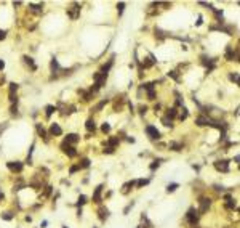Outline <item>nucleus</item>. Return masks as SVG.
Wrapping results in <instances>:
<instances>
[{
  "mask_svg": "<svg viewBox=\"0 0 240 228\" xmlns=\"http://www.w3.org/2000/svg\"><path fill=\"white\" fill-rule=\"evenodd\" d=\"M50 133H51V135H61L62 133V129L59 127L58 124H51V127H50Z\"/></svg>",
  "mask_w": 240,
  "mask_h": 228,
  "instance_id": "nucleus-12",
  "label": "nucleus"
},
{
  "mask_svg": "<svg viewBox=\"0 0 240 228\" xmlns=\"http://www.w3.org/2000/svg\"><path fill=\"white\" fill-rule=\"evenodd\" d=\"M230 79H232L235 84H239V74H237V73H232V74H230Z\"/></svg>",
  "mask_w": 240,
  "mask_h": 228,
  "instance_id": "nucleus-34",
  "label": "nucleus"
},
{
  "mask_svg": "<svg viewBox=\"0 0 240 228\" xmlns=\"http://www.w3.org/2000/svg\"><path fill=\"white\" fill-rule=\"evenodd\" d=\"M168 146H170V149H173V151H181V149H182V145H179V143H175V142H171Z\"/></svg>",
  "mask_w": 240,
  "mask_h": 228,
  "instance_id": "nucleus-18",
  "label": "nucleus"
},
{
  "mask_svg": "<svg viewBox=\"0 0 240 228\" xmlns=\"http://www.w3.org/2000/svg\"><path fill=\"white\" fill-rule=\"evenodd\" d=\"M178 187H179L178 183H170L167 187V191H168V193H173V191H176V188H178Z\"/></svg>",
  "mask_w": 240,
  "mask_h": 228,
  "instance_id": "nucleus-24",
  "label": "nucleus"
},
{
  "mask_svg": "<svg viewBox=\"0 0 240 228\" xmlns=\"http://www.w3.org/2000/svg\"><path fill=\"white\" fill-rule=\"evenodd\" d=\"M51 71H53V73H58V71H59V64H58V59H56V58L51 59Z\"/></svg>",
  "mask_w": 240,
  "mask_h": 228,
  "instance_id": "nucleus-21",
  "label": "nucleus"
},
{
  "mask_svg": "<svg viewBox=\"0 0 240 228\" xmlns=\"http://www.w3.org/2000/svg\"><path fill=\"white\" fill-rule=\"evenodd\" d=\"M215 167H216V170H219V172H229V162H227V161H216Z\"/></svg>",
  "mask_w": 240,
  "mask_h": 228,
  "instance_id": "nucleus-6",
  "label": "nucleus"
},
{
  "mask_svg": "<svg viewBox=\"0 0 240 228\" xmlns=\"http://www.w3.org/2000/svg\"><path fill=\"white\" fill-rule=\"evenodd\" d=\"M176 113H178V111H176V108H170V109H168V113H167V117L173 119L176 116Z\"/></svg>",
  "mask_w": 240,
  "mask_h": 228,
  "instance_id": "nucleus-22",
  "label": "nucleus"
},
{
  "mask_svg": "<svg viewBox=\"0 0 240 228\" xmlns=\"http://www.w3.org/2000/svg\"><path fill=\"white\" fill-rule=\"evenodd\" d=\"M45 109H47V117H50V116H51V114L56 111V108H55V106H51V104H48V106L45 108Z\"/></svg>",
  "mask_w": 240,
  "mask_h": 228,
  "instance_id": "nucleus-23",
  "label": "nucleus"
},
{
  "mask_svg": "<svg viewBox=\"0 0 240 228\" xmlns=\"http://www.w3.org/2000/svg\"><path fill=\"white\" fill-rule=\"evenodd\" d=\"M67 15L71 19H77V18L80 16V7L77 3H74L71 8H67Z\"/></svg>",
  "mask_w": 240,
  "mask_h": 228,
  "instance_id": "nucleus-2",
  "label": "nucleus"
},
{
  "mask_svg": "<svg viewBox=\"0 0 240 228\" xmlns=\"http://www.w3.org/2000/svg\"><path fill=\"white\" fill-rule=\"evenodd\" d=\"M186 117H187V109H186V108H184V109H182V113L179 114V119H181V121H184Z\"/></svg>",
  "mask_w": 240,
  "mask_h": 228,
  "instance_id": "nucleus-31",
  "label": "nucleus"
},
{
  "mask_svg": "<svg viewBox=\"0 0 240 228\" xmlns=\"http://www.w3.org/2000/svg\"><path fill=\"white\" fill-rule=\"evenodd\" d=\"M146 133H147L149 138H152V140H158L160 138V132H158L154 125H147V127H146Z\"/></svg>",
  "mask_w": 240,
  "mask_h": 228,
  "instance_id": "nucleus-3",
  "label": "nucleus"
},
{
  "mask_svg": "<svg viewBox=\"0 0 240 228\" xmlns=\"http://www.w3.org/2000/svg\"><path fill=\"white\" fill-rule=\"evenodd\" d=\"M149 183V180H144V178H141V180H138L136 182V185H138V188H141V187H144V185H147Z\"/></svg>",
  "mask_w": 240,
  "mask_h": 228,
  "instance_id": "nucleus-26",
  "label": "nucleus"
},
{
  "mask_svg": "<svg viewBox=\"0 0 240 228\" xmlns=\"http://www.w3.org/2000/svg\"><path fill=\"white\" fill-rule=\"evenodd\" d=\"M195 124L199 125V127H205V125H210V119L205 117V116H199V117L195 119Z\"/></svg>",
  "mask_w": 240,
  "mask_h": 228,
  "instance_id": "nucleus-7",
  "label": "nucleus"
},
{
  "mask_svg": "<svg viewBox=\"0 0 240 228\" xmlns=\"http://www.w3.org/2000/svg\"><path fill=\"white\" fill-rule=\"evenodd\" d=\"M168 76L173 77L175 80H179V77H178V74H176V71H170V73H168Z\"/></svg>",
  "mask_w": 240,
  "mask_h": 228,
  "instance_id": "nucleus-33",
  "label": "nucleus"
},
{
  "mask_svg": "<svg viewBox=\"0 0 240 228\" xmlns=\"http://www.w3.org/2000/svg\"><path fill=\"white\" fill-rule=\"evenodd\" d=\"M79 140H80V137L77 133H69L67 137H66V142L64 143H67V145H69V143H72V145H74V143H77Z\"/></svg>",
  "mask_w": 240,
  "mask_h": 228,
  "instance_id": "nucleus-10",
  "label": "nucleus"
},
{
  "mask_svg": "<svg viewBox=\"0 0 240 228\" xmlns=\"http://www.w3.org/2000/svg\"><path fill=\"white\" fill-rule=\"evenodd\" d=\"M186 218H187V222L191 225H195L197 220H199V211L195 207H191L187 211V214H186Z\"/></svg>",
  "mask_w": 240,
  "mask_h": 228,
  "instance_id": "nucleus-1",
  "label": "nucleus"
},
{
  "mask_svg": "<svg viewBox=\"0 0 240 228\" xmlns=\"http://www.w3.org/2000/svg\"><path fill=\"white\" fill-rule=\"evenodd\" d=\"M5 37H7V32H5V31H2V29H0V40H3Z\"/></svg>",
  "mask_w": 240,
  "mask_h": 228,
  "instance_id": "nucleus-39",
  "label": "nucleus"
},
{
  "mask_svg": "<svg viewBox=\"0 0 240 228\" xmlns=\"http://www.w3.org/2000/svg\"><path fill=\"white\" fill-rule=\"evenodd\" d=\"M3 66H5V63H3V59H0V71L3 69Z\"/></svg>",
  "mask_w": 240,
  "mask_h": 228,
  "instance_id": "nucleus-43",
  "label": "nucleus"
},
{
  "mask_svg": "<svg viewBox=\"0 0 240 228\" xmlns=\"http://www.w3.org/2000/svg\"><path fill=\"white\" fill-rule=\"evenodd\" d=\"M2 218H5V220H11L13 215H11V212H5V214H2Z\"/></svg>",
  "mask_w": 240,
  "mask_h": 228,
  "instance_id": "nucleus-30",
  "label": "nucleus"
},
{
  "mask_svg": "<svg viewBox=\"0 0 240 228\" xmlns=\"http://www.w3.org/2000/svg\"><path fill=\"white\" fill-rule=\"evenodd\" d=\"M77 170H79V166H74V167H71V173L77 172Z\"/></svg>",
  "mask_w": 240,
  "mask_h": 228,
  "instance_id": "nucleus-42",
  "label": "nucleus"
},
{
  "mask_svg": "<svg viewBox=\"0 0 240 228\" xmlns=\"http://www.w3.org/2000/svg\"><path fill=\"white\" fill-rule=\"evenodd\" d=\"M104 153H106V154H112V153H114V148L107 146V148H104Z\"/></svg>",
  "mask_w": 240,
  "mask_h": 228,
  "instance_id": "nucleus-38",
  "label": "nucleus"
},
{
  "mask_svg": "<svg viewBox=\"0 0 240 228\" xmlns=\"http://www.w3.org/2000/svg\"><path fill=\"white\" fill-rule=\"evenodd\" d=\"M86 167H90V159L83 158L82 161L79 162V169H86Z\"/></svg>",
  "mask_w": 240,
  "mask_h": 228,
  "instance_id": "nucleus-17",
  "label": "nucleus"
},
{
  "mask_svg": "<svg viewBox=\"0 0 240 228\" xmlns=\"http://www.w3.org/2000/svg\"><path fill=\"white\" fill-rule=\"evenodd\" d=\"M106 103H107V100H103V101H101V103H98V104H96V108H95V109H96V111L103 109V106H104V104H106Z\"/></svg>",
  "mask_w": 240,
  "mask_h": 228,
  "instance_id": "nucleus-29",
  "label": "nucleus"
},
{
  "mask_svg": "<svg viewBox=\"0 0 240 228\" xmlns=\"http://www.w3.org/2000/svg\"><path fill=\"white\" fill-rule=\"evenodd\" d=\"M162 122H163L165 127H171V119H170V117H163V119H162Z\"/></svg>",
  "mask_w": 240,
  "mask_h": 228,
  "instance_id": "nucleus-27",
  "label": "nucleus"
},
{
  "mask_svg": "<svg viewBox=\"0 0 240 228\" xmlns=\"http://www.w3.org/2000/svg\"><path fill=\"white\" fill-rule=\"evenodd\" d=\"M101 130H103L104 133H107V132L110 130V125H109V124H103V127H101Z\"/></svg>",
  "mask_w": 240,
  "mask_h": 228,
  "instance_id": "nucleus-35",
  "label": "nucleus"
},
{
  "mask_svg": "<svg viewBox=\"0 0 240 228\" xmlns=\"http://www.w3.org/2000/svg\"><path fill=\"white\" fill-rule=\"evenodd\" d=\"M226 58H227V61H234V50H232V47H227Z\"/></svg>",
  "mask_w": 240,
  "mask_h": 228,
  "instance_id": "nucleus-16",
  "label": "nucleus"
},
{
  "mask_svg": "<svg viewBox=\"0 0 240 228\" xmlns=\"http://www.w3.org/2000/svg\"><path fill=\"white\" fill-rule=\"evenodd\" d=\"M61 148H62V151H64L66 154L69 156V158H75V156H77L75 148H74V146H69L67 143H62V145H61Z\"/></svg>",
  "mask_w": 240,
  "mask_h": 228,
  "instance_id": "nucleus-5",
  "label": "nucleus"
},
{
  "mask_svg": "<svg viewBox=\"0 0 240 228\" xmlns=\"http://www.w3.org/2000/svg\"><path fill=\"white\" fill-rule=\"evenodd\" d=\"M23 59H24V63H26V64H27L29 68H31V69H32V71H35V69H37V66L34 64V61H32V58H29V56H24Z\"/></svg>",
  "mask_w": 240,
  "mask_h": 228,
  "instance_id": "nucleus-14",
  "label": "nucleus"
},
{
  "mask_svg": "<svg viewBox=\"0 0 240 228\" xmlns=\"http://www.w3.org/2000/svg\"><path fill=\"white\" fill-rule=\"evenodd\" d=\"M146 111H147V106H139V113L141 114H144Z\"/></svg>",
  "mask_w": 240,
  "mask_h": 228,
  "instance_id": "nucleus-41",
  "label": "nucleus"
},
{
  "mask_svg": "<svg viewBox=\"0 0 240 228\" xmlns=\"http://www.w3.org/2000/svg\"><path fill=\"white\" fill-rule=\"evenodd\" d=\"M85 202H86V196H83V194H82V196L79 198V202H77V206H83Z\"/></svg>",
  "mask_w": 240,
  "mask_h": 228,
  "instance_id": "nucleus-28",
  "label": "nucleus"
},
{
  "mask_svg": "<svg viewBox=\"0 0 240 228\" xmlns=\"http://www.w3.org/2000/svg\"><path fill=\"white\" fill-rule=\"evenodd\" d=\"M31 8L35 11H42V5H31Z\"/></svg>",
  "mask_w": 240,
  "mask_h": 228,
  "instance_id": "nucleus-37",
  "label": "nucleus"
},
{
  "mask_svg": "<svg viewBox=\"0 0 240 228\" xmlns=\"http://www.w3.org/2000/svg\"><path fill=\"white\" fill-rule=\"evenodd\" d=\"M16 111H18V108H16V104H11V114H16Z\"/></svg>",
  "mask_w": 240,
  "mask_h": 228,
  "instance_id": "nucleus-40",
  "label": "nucleus"
},
{
  "mask_svg": "<svg viewBox=\"0 0 240 228\" xmlns=\"http://www.w3.org/2000/svg\"><path fill=\"white\" fill-rule=\"evenodd\" d=\"M210 204H211V201H210V199L202 198V199H200V209H199V212H205L206 209L210 207Z\"/></svg>",
  "mask_w": 240,
  "mask_h": 228,
  "instance_id": "nucleus-8",
  "label": "nucleus"
},
{
  "mask_svg": "<svg viewBox=\"0 0 240 228\" xmlns=\"http://www.w3.org/2000/svg\"><path fill=\"white\" fill-rule=\"evenodd\" d=\"M35 129H37V133L40 135L42 138H43L45 142H48V133H47V130H45V129H43V125L37 124V125H35Z\"/></svg>",
  "mask_w": 240,
  "mask_h": 228,
  "instance_id": "nucleus-9",
  "label": "nucleus"
},
{
  "mask_svg": "<svg viewBox=\"0 0 240 228\" xmlns=\"http://www.w3.org/2000/svg\"><path fill=\"white\" fill-rule=\"evenodd\" d=\"M107 143H109L110 148H114V146H117L120 143V138H119V137H114V138H109V142H107Z\"/></svg>",
  "mask_w": 240,
  "mask_h": 228,
  "instance_id": "nucleus-20",
  "label": "nucleus"
},
{
  "mask_svg": "<svg viewBox=\"0 0 240 228\" xmlns=\"http://www.w3.org/2000/svg\"><path fill=\"white\" fill-rule=\"evenodd\" d=\"M158 164H160V161H154V164H151V170H155L158 167Z\"/></svg>",
  "mask_w": 240,
  "mask_h": 228,
  "instance_id": "nucleus-36",
  "label": "nucleus"
},
{
  "mask_svg": "<svg viewBox=\"0 0 240 228\" xmlns=\"http://www.w3.org/2000/svg\"><path fill=\"white\" fill-rule=\"evenodd\" d=\"M109 217V211H107V209H99V218L101 220H106V218Z\"/></svg>",
  "mask_w": 240,
  "mask_h": 228,
  "instance_id": "nucleus-19",
  "label": "nucleus"
},
{
  "mask_svg": "<svg viewBox=\"0 0 240 228\" xmlns=\"http://www.w3.org/2000/svg\"><path fill=\"white\" fill-rule=\"evenodd\" d=\"M7 167L11 170V172H21L23 170V162H19V161H10V162H7Z\"/></svg>",
  "mask_w": 240,
  "mask_h": 228,
  "instance_id": "nucleus-4",
  "label": "nucleus"
},
{
  "mask_svg": "<svg viewBox=\"0 0 240 228\" xmlns=\"http://www.w3.org/2000/svg\"><path fill=\"white\" fill-rule=\"evenodd\" d=\"M117 8H119V15H122V13H123V8H125V3H123V2H120V3L117 5Z\"/></svg>",
  "mask_w": 240,
  "mask_h": 228,
  "instance_id": "nucleus-32",
  "label": "nucleus"
},
{
  "mask_svg": "<svg viewBox=\"0 0 240 228\" xmlns=\"http://www.w3.org/2000/svg\"><path fill=\"white\" fill-rule=\"evenodd\" d=\"M18 92V84H10V90H8V93H10V97H14Z\"/></svg>",
  "mask_w": 240,
  "mask_h": 228,
  "instance_id": "nucleus-15",
  "label": "nucleus"
},
{
  "mask_svg": "<svg viewBox=\"0 0 240 228\" xmlns=\"http://www.w3.org/2000/svg\"><path fill=\"white\" fill-rule=\"evenodd\" d=\"M147 98H149V100H155V92H154V88H147Z\"/></svg>",
  "mask_w": 240,
  "mask_h": 228,
  "instance_id": "nucleus-25",
  "label": "nucleus"
},
{
  "mask_svg": "<svg viewBox=\"0 0 240 228\" xmlns=\"http://www.w3.org/2000/svg\"><path fill=\"white\" fill-rule=\"evenodd\" d=\"M103 185H99V187L95 190V194H93V201L95 202H101V191H103Z\"/></svg>",
  "mask_w": 240,
  "mask_h": 228,
  "instance_id": "nucleus-11",
  "label": "nucleus"
},
{
  "mask_svg": "<svg viewBox=\"0 0 240 228\" xmlns=\"http://www.w3.org/2000/svg\"><path fill=\"white\" fill-rule=\"evenodd\" d=\"M85 127H86V130H88V132H95L96 130L95 121H93V119H88V121H86V124H85Z\"/></svg>",
  "mask_w": 240,
  "mask_h": 228,
  "instance_id": "nucleus-13",
  "label": "nucleus"
},
{
  "mask_svg": "<svg viewBox=\"0 0 240 228\" xmlns=\"http://www.w3.org/2000/svg\"><path fill=\"white\" fill-rule=\"evenodd\" d=\"M62 228H66V227H62Z\"/></svg>",
  "mask_w": 240,
  "mask_h": 228,
  "instance_id": "nucleus-44",
  "label": "nucleus"
}]
</instances>
